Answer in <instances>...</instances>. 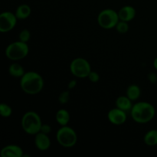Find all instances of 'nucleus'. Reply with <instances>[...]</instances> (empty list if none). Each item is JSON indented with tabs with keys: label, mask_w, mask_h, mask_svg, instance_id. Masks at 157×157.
<instances>
[{
	"label": "nucleus",
	"mask_w": 157,
	"mask_h": 157,
	"mask_svg": "<svg viewBox=\"0 0 157 157\" xmlns=\"http://www.w3.org/2000/svg\"><path fill=\"white\" fill-rule=\"evenodd\" d=\"M87 78H88L89 81H91V82L96 83V82H98V81H99L100 75H99V74L98 73V72L94 71H91L90 72V74H89Z\"/></svg>",
	"instance_id": "5701e85b"
},
{
	"label": "nucleus",
	"mask_w": 157,
	"mask_h": 157,
	"mask_svg": "<svg viewBox=\"0 0 157 157\" xmlns=\"http://www.w3.org/2000/svg\"><path fill=\"white\" fill-rule=\"evenodd\" d=\"M9 73L13 78H21L25 75V71L22 66L18 63H12L9 67Z\"/></svg>",
	"instance_id": "f3484780"
},
{
	"label": "nucleus",
	"mask_w": 157,
	"mask_h": 157,
	"mask_svg": "<svg viewBox=\"0 0 157 157\" xmlns=\"http://www.w3.org/2000/svg\"><path fill=\"white\" fill-rule=\"evenodd\" d=\"M35 147L40 151H46L48 150L51 147V140L48 136V134H45L44 133L39 132L35 135V140H34Z\"/></svg>",
	"instance_id": "9d476101"
},
{
	"label": "nucleus",
	"mask_w": 157,
	"mask_h": 157,
	"mask_svg": "<svg viewBox=\"0 0 157 157\" xmlns=\"http://www.w3.org/2000/svg\"><path fill=\"white\" fill-rule=\"evenodd\" d=\"M136 9L131 6H124L118 12L120 20L124 21H132L136 17Z\"/></svg>",
	"instance_id": "f8f14e48"
},
{
	"label": "nucleus",
	"mask_w": 157,
	"mask_h": 157,
	"mask_svg": "<svg viewBox=\"0 0 157 157\" xmlns=\"http://www.w3.org/2000/svg\"><path fill=\"white\" fill-rule=\"evenodd\" d=\"M120 18L118 12L112 9H105L101 11L98 16V23L102 29H114L119 22Z\"/></svg>",
	"instance_id": "423d86ee"
},
{
	"label": "nucleus",
	"mask_w": 157,
	"mask_h": 157,
	"mask_svg": "<svg viewBox=\"0 0 157 157\" xmlns=\"http://www.w3.org/2000/svg\"><path fill=\"white\" fill-rule=\"evenodd\" d=\"M31 38V32L29 29H24L20 32L18 35V39L19 41H23V42L28 43Z\"/></svg>",
	"instance_id": "412c9836"
},
{
	"label": "nucleus",
	"mask_w": 157,
	"mask_h": 157,
	"mask_svg": "<svg viewBox=\"0 0 157 157\" xmlns=\"http://www.w3.org/2000/svg\"><path fill=\"white\" fill-rule=\"evenodd\" d=\"M40 132L45 133V134H49L52 132V127L48 124H43L41 127V131Z\"/></svg>",
	"instance_id": "b1692460"
},
{
	"label": "nucleus",
	"mask_w": 157,
	"mask_h": 157,
	"mask_svg": "<svg viewBox=\"0 0 157 157\" xmlns=\"http://www.w3.org/2000/svg\"><path fill=\"white\" fill-rule=\"evenodd\" d=\"M41 117L35 111H28L23 114L21 120V126L25 133L35 136L41 131L42 126Z\"/></svg>",
	"instance_id": "7ed1b4c3"
},
{
	"label": "nucleus",
	"mask_w": 157,
	"mask_h": 157,
	"mask_svg": "<svg viewBox=\"0 0 157 157\" xmlns=\"http://www.w3.org/2000/svg\"><path fill=\"white\" fill-rule=\"evenodd\" d=\"M115 29H116L117 32L118 33L125 34L129 31L130 25H129L127 21H121V20H120L119 22L117 24Z\"/></svg>",
	"instance_id": "aec40b11"
},
{
	"label": "nucleus",
	"mask_w": 157,
	"mask_h": 157,
	"mask_svg": "<svg viewBox=\"0 0 157 157\" xmlns=\"http://www.w3.org/2000/svg\"><path fill=\"white\" fill-rule=\"evenodd\" d=\"M0 156L2 157H22L24 156V152L19 146L10 144L2 149Z\"/></svg>",
	"instance_id": "9b49d317"
},
{
	"label": "nucleus",
	"mask_w": 157,
	"mask_h": 157,
	"mask_svg": "<svg viewBox=\"0 0 157 157\" xmlns=\"http://www.w3.org/2000/svg\"><path fill=\"white\" fill-rule=\"evenodd\" d=\"M130 113L134 122L144 124L150 122L154 118L156 115V109L150 103L141 101L133 104Z\"/></svg>",
	"instance_id": "f03ea898"
},
{
	"label": "nucleus",
	"mask_w": 157,
	"mask_h": 157,
	"mask_svg": "<svg viewBox=\"0 0 157 157\" xmlns=\"http://www.w3.org/2000/svg\"><path fill=\"white\" fill-rule=\"evenodd\" d=\"M29 52L28 43L21 41H14L6 47L5 54L9 60L18 61L27 57Z\"/></svg>",
	"instance_id": "39448f33"
},
{
	"label": "nucleus",
	"mask_w": 157,
	"mask_h": 157,
	"mask_svg": "<svg viewBox=\"0 0 157 157\" xmlns=\"http://www.w3.org/2000/svg\"><path fill=\"white\" fill-rule=\"evenodd\" d=\"M12 108L7 104L2 103L0 104V115L2 117L8 118L12 116Z\"/></svg>",
	"instance_id": "6ab92c4d"
},
{
	"label": "nucleus",
	"mask_w": 157,
	"mask_h": 157,
	"mask_svg": "<svg viewBox=\"0 0 157 157\" xmlns=\"http://www.w3.org/2000/svg\"><path fill=\"white\" fill-rule=\"evenodd\" d=\"M77 85V81L76 80H71L68 82L67 84V87H68L69 90H71V89H74Z\"/></svg>",
	"instance_id": "a878e982"
},
{
	"label": "nucleus",
	"mask_w": 157,
	"mask_h": 157,
	"mask_svg": "<svg viewBox=\"0 0 157 157\" xmlns=\"http://www.w3.org/2000/svg\"><path fill=\"white\" fill-rule=\"evenodd\" d=\"M91 67L87 59L84 58H76L70 64V71L75 77L78 78H86L91 71Z\"/></svg>",
	"instance_id": "0eeeda50"
},
{
	"label": "nucleus",
	"mask_w": 157,
	"mask_h": 157,
	"mask_svg": "<svg viewBox=\"0 0 157 157\" xmlns=\"http://www.w3.org/2000/svg\"><path fill=\"white\" fill-rule=\"evenodd\" d=\"M153 67L157 71V57L154 59L153 61Z\"/></svg>",
	"instance_id": "bb28decb"
},
{
	"label": "nucleus",
	"mask_w": 157,
	"mask_h": 157,
	"mask_svg": "<svg viewBox=\"0 0 157 157\" xmlns=\"http://www.w3.org/2000/svg\"><path fill=\"white\" fill-rule=\"evenodd\" d=\"M115 104L117 108L121 109L125 112H130L133 104H132V101L127 96H120L117 98L115 101Z\"/></svg>",
	"instance_id": "ddd939ff"
},
{
	"label": "nucleus",
	"mask_w": 157,
	"mask_h": 157,
	"mask_svg": "<svg viewBox=\"0 0 157 157\" xmlns=\"http://www.w3.org/2000/svg\"><path fill=\"white\" fill-rule=\"evenodd\" d=\"M70 113L65 109H60L55 114V120L61 127L67 126L70 121Z\"/></svg>",
	"instance_id": "2eb2a0df"
},
{
	"label": "nucleus",
	"mask_w": 157,
	"mask_h": 157,
	"mask_svg": "<svg viewBox=\"0 0 157 157\" xmlns=\"http://www.w3.org/2000/svg\"><path fill=\"white\" fill-rule=\"evenodd\" d=\"M56 140L58 144L64 148H72L78 142L76 131L68 126H62L56 133Z\"/></svg>",
	"instance_id": "20e7f679"
},
{
	"label": "nucleus",
	"mask_w": 157,
	"mask_h": 157,
	"mask_svg": "<svg viewBox=\"0 0 157 157\" xmlns=\"http://www.w3.org/2000/svg\"><path fill=\"white\" fill-rule=\"evenodd\" d=\"M32 13V9L27 4H21L17 7L15 10V15L18 20H24L29 18Z\"/></svg>",
	"instance_id": "4468645a"
},
{
	"label": "nucleus",
	"mask_w": 157,
	"mask_h": 157,
	"mask_svg": "<svg viewBox=\"0 0 157 157\" xmlns=\"http://www.w3.org/2000/svg\"><path fill=\"white\" fill-rule=\"evenodd\" d=\"M148 79L152 84H156L157 83V75L154 72H151L148 75Z\"/></svg>",
	"instance_id": "393cba45"
},
{
	"label": "nucleus",
	"mask_w": 157,
	"mask_h": 157,
	"mask_svg": "<svg viewBox=\"0 0 157 157\" xmlns=\"http://www.w3.org/2000/svg\"><path fill=\"white\" fill-rule=\"evenodd\" d=\"M144 142L148 147H155L157 145V129L147 131L144 136Z\"/></svg>",
	"instance_id": "dca6fc26"
},
{
	"label": "nucleus",
	"mask_w": 157,
	"mask_h": 157,
	"mask_svg": "<svg viewBox=\"0 0 157 157\" xmlns=\"http://www.w3.org/2000/svg\"><path fill=\"white\" fill-rule=\"evenodd\" d=\"M127 112L121 110V109L117 108V107L110 110L107 113V120L110 124H113V125H122L127 121Z\"/></svg>",
	"instance_id": "1a4fd4ad"
},
{
	"label": "nucleus",
	"mask_w": 157,
	"mask_h": 157,
	"mask_svg": "<svg viewBox=\"0 0 157 157\" xmlns=\"http://www.w3.org/2000/svg\"><path fill=\"white\" fill-rule=\"evenodd\" d=\"M126 95L132 101H137L141 95V89L136 84H131L129 86L126 91Z\"/></svg>",
	"instance_id": "a211bd4d"
},
{
	"label": "nucleus",
	"mask_w": 157,
	"mask_h": 157,
	"mask_svg": "<svg viewBox=\"0 0 157 157\" xmlns=\"http://www.w3.org/2000/svg\"><path fill=\"white\" fill-rule=\"evenodd\" d=\"M44 85V81L42 76L33 71L25 72L20 78L21 89L27 94H38L43 90Z\"/></svg>",
	"instance_id": "f257e3e1"
},
{
	"label": "nucleus",
	"mask_w": 157,
	"mask_h": 157,
	"mask_svg": "<svg viewBox=\"0 0 157 157\" xmlns=\"http://www.w3.org/2000/svg\"><path fill=\"white\" fill-rule=\"evenodd\" d=\"M16 15L12 12L6 11L0 15V32L2 33L9 32L14 29L17 24Z\"/></svg>",
	"instance_id": "6e6552de"
},
{
	"label": "nucleus",
	"mask_w": 157,
	"mask_h": 157,
	"mask_svg": "<svg viewBox=\"0 0 157 157\" xmlns=\"http://www.w3.org/2000/svg\"><path fill=\"white\" fill-rule=\"evenodd\" d=\"M70 100V92L69 90H64L58 96V102L61 104H66Z\"/></svg>",
	"instance_id": "4be33fe9"
}]
</instances>
